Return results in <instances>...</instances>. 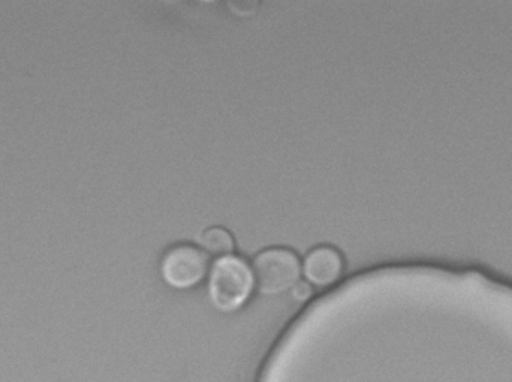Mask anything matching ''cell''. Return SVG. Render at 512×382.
<instances>
[{"instance_id": "obj_1", "label": "cell", "mask_w": 512, "mask_h": 382, "mask_svg": "<svg viewBox=\"0 0 512 382\" xmlns=\"http://www.w3.org/2000/svg\"><path fill=\"white\" fill-rule=\"evenodd\" d=\"M254 288V272L245 260L225 257L216 261L210 276V299L221 312H233L245 305Z\"/></svg>"}, {"instance_id": "obj_3", "label": "cell", "mask_w": 512, "mask_h": 382, "mask_svg": "<svg viewBox=\"0 0 512 382\" xmlns=\"http://www.w3.org/2000/svg\"><path fill=\"white\" fill-rule=\"evenodd\" d=\"M161 270L168 285L177 290H189L206 278L209 258L195 246H174L165 254Z\"/></svg>"}, {"instance_id": "obj_6", "label": "cell", "mask_w": 512, "mask_h": 382, "mask_svg": "<svg viewBox=\"0 0 512 382\" xmlns=\"http://www.w3.org/2000/svg\"><path fill=\"white\" fill-rule=\"evenodd\" d=\"M292 296L295 297V300L298 302H304V300L309 299L312 296V287L307 282L298 281L297 284L292 288Z\"/></svg>"}, {"instance_id": "obj_4", "label": "cell", "mask_w": 512, "mask_h": 382, "mask_svg": "<svg viewBox=\"0 0 512 382\" xmlns=\"http://www.w3.org/2000/svg\"><path fill=\"white\" fill-rule=\"evenodd\" d=\"M304 276L316 287L336 284L343 273V258L331 246H318L307 254L304 260Z\"/></svg>"}, {"instance_id": "obj_5", "label": "cell", "mask_w": 512, "mask_h": 382, "mask_svg": "<svg viewBox=\"0 0 512 382\" xmlns=\"http://www.w3.org/2000/svg\"><path fill=\"white\" fill-rule=\"evenodd\" d=\"M201 248L207 255L225 258L234 251V239L230 231L221 227H212L204 231L200 237Z\"/></svg>"}, {"instance_id": "obj_2", "label": "cell", "mask_w": 512, "mask_h": 382, "mask_svg": "<svg viewBox=\"0 0 512 382\" xmlns=\"http://www.w3.org/2000/svg\"><path fill=\"white\" fill-rule=\"evenodd\" d=\"M300 272V260L286 248L265 249L254 260L256 287L264 296L292 290L300 279Z\"/></svg>"}]
</instances>
